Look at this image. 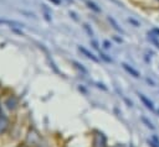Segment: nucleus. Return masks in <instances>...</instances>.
I'll list each match as a JSON object with an SVG mask.
<instances>
[{"instance_id":"3","label":"nucleus","mask_w":159,"mask_h":147,"mask_svg":"<svg viewBox=\"0 0 159 147\" xmlns=\"http://www.w3.org/2000/svg\"><path fill=\"white\" fill-rule=\"evenodd\" d=\"M138 96H139V99H140V101L145 105V107H148L149 110H152V111H154V105H153V103L144 95V94H142V93H138Z\"/></svg>"},{"instance_id":"4","label":"nucleus","mask_w":159,"mask_h":147,"mask_svg":"<svg viewBox=\"0 0 159 147\" xmlns=\"http://www.w3.org/2000/svg\"><path fill=\"white\" fill-rule=\"evenodd\" d=\"M107 20H108V22L111 23V26L117 31V32H119V33H122V35H124V31H123V28L117 23V21L112 17V16H107Z\"/></svg>"},{"instance_id":"5","label":"nucleus","mask_w":159,"mask_h":147,"mask_svg":"<svg viewBox=\"0 0 159 147\" xmlns=\"http://www.w3.org/2000/svg\"><path fill=\"white\" fill-rule=\"evenodd\" d=\"M158 36H155V35H153V33H150V32H148V40L150 41V43L152 44H154L157 48H159V41H158Z\"/></svg>"},{"instance_id":"1","label":"nucleus","mask_w":159,"mask_h":147,"mask_svg":"<svg viewBox=\"0 0 159 147\" xmlns=\"http://www.w3.org/2000/svg\"><path fill=\"white\" fill-rule=\"evenodd\" d=\"M122 67H123V69H124L127 73H129L132 77H134V78H139V77H140L139 72H138L137 69H134L132 65H129V64H127V63H122Z\"/></svg>"},{"instance_id":"8","label":"nucleus","mask_w":159,"mask_h":147,"mask_svg":"<svg viewBox=\"0 0 159 147\" xmlns=\"http://www.w3.org/2000/svg\"><path fill=\"white\" fill-rule=\"evenodd\" d=\"M148 143L150 147H159V140L157 136H153L152 140H148Z\"/></svg>"},{"instance_id":"9","label":"nucleus","mask_w":159,"mask_h":147,"mask_svg":"<svg viewBox=\"0 0 159 147\" xmlns=\"http://www.w3.org/2000/svg\"><path fill=\"white\" fill-rule=\"evenodd\" d=\"M72 63H73V64H75V67H76L77 69H80V70H81V72H82L83 74H87V69H86V68H84V67H83L82 64H80L78 62H75V61H73Z\"/></svg>"},{"instance_id":"11","label":"nucleus","mask_w":159,"mask_h":147,"mask_svg":"<svg viewBox=\"0 0 159 147\" xmlns=\"http://www.w3.org/2000/svg\"><path fill=\"white\" fill-rule=\"evenodd\" d=\"M99 57H101V58H102L103 61H106V62H108V63H112V62H113L111 57H108V56H107L106 53H103V52H101V51H99Z\"/></svg>"},{"instance_id":"10","label":"nucleus","mask_w":159,"mask_h":147,"mask_svg":"<svg viewBox=\"0 0 159 147\" xmlns=\"http://www.w3.org/2000/svg\"><path fill=\"white\" fill-rule=\"evenodd\" d=\"M127 21H128L129 23H132L134 27H139V26H140V22H139V21H137V20H135V19H133V17H128V19H127Z\"/></svg>"},{"instance_id":"13","label":"nucleus","mask_w":159,"mask_h":147,"mask_svg":"<svg viewBox=\"0 0 159 147\" xmlns=\"http://www.w3.org/2000/svg\"><path fill=\"white\" fill-rule=\"evenodd\" d=\"M83 28L87 31V33L89 35V36H93V31H92V28L89 27V25H87V23H84L83 25Z\"/></svg>"},{"instance_id":"12","label":"nucleus","mask_w":159,"mask_h":147,"mask_svg":"<svg viewBox=\"0 0 159 147\" xmlns=\"http://www.w3.org/2000/svg\"><path fill=\"white\" fill-rule=\"evenodd\" d=\"M142 121L145 124V126H147V127H149V128H152V130H154V128H155V127L153 126V124H152L147 117H144V116H143V117H142Z\"/></svg>"},{"instance_id":"17","label":"nucleus","mask_w":159,"mask_h":147,"mask_svg":"<svg viewBox=\"0 0 159 147\" xmlns=\"http://www.w3.org/2000/svg\"><path fill=\"white\" fill-rule=\"evenodd\" d=\"M70 15L72 16V19H73L75 21H78V19H77V15H76V14H75L73 11H70Z\"/></svg>"},{"instance_id":"14","label":"nucleus","mask_w":159,"mask_h":147,"mask_svg":"<svg viewBox=\"0 0 159 147\" xmlns=\"http://www.w3.org/2000/svg\"><path fill=\"white\" fill-rule=\"evenodd\" d=\"M150 33H153V35H155V36H158L159 37V28L158 27H153L150 31H149Z\"/></svg>"},{"instance_id":"7","label":"nucleus","mask_w":159,"mask_h":147,"mask_svg":"<svg viewBox=\"0 0 159 147\" xmlns=\"http://www.w3.org/2000/svg\"><path fill=\"white\" fill-rule=\"evenodd\" d=\"M0 23H5V25H10V26H22V23L17 22V21H9V20H4V19H0Z\"/></svg>"},{"instance_id":"2","label":"nucleus","mask_w":159,"mask_h":147,"mask_svg":"<svg viewBox=\"0 0 159 147\" xmlns=\"http://www.w3.org/2000/svg\"><path fill=\"white\" fill-rule=\"evenodd\" d=\"M78 51H80L81 53H83V54H84V57H87V58L92 59L93 62H98V58H97L92 52H89L87 48H84L83 46H78Z\"/></svg>"},{"instance_id":"19","label":"nucleus","mask_w":159,"mask_h":147,"mask_svg":"<svg viewBox=\"0 0 159 147\" xmlns=\"http://www.w3.org/2000/svg\"><path fill=\"white\" fill-rule=\"evenodd\" d=\"M50 1H52L53 4H56V5H58L60 2H61V0H50Z\"/></svg>"},{"instance_id":"6","label":"nucleus","mask_w":159,"mask_h":147,"mask_svg":"<svg viewBox=\"0 0 159 147\" xmlns=\"http://www.w3.org/2000/svg\"><path fill=\"white\" fill-rule=\"evenodd\" d=\"M86 4H87V6H88L91 10H93L94 12H101V9H99L93 1H91V0H86Z\"/></svg>"},{"instance_id":"21","label":"nucleus","mask_w":159,"mask_h":147,"mask_svg":"<svg viewBox=\"0 0 159 147\" xmlns=\"http://www.w3.org/2000/svg\"><path fill=\"white\" fill-rule=\"evenodd\" d=\"M158 1H159V0H158Z\"/></svg>"},{"instance_id":"16","label":"nucleus","mask_w":159,"mask_h":147,"mask_svg":"<svg viewBox=\"0 0 159 147\" xmlns=\"http://www.w3.org/2000/svg\"><path fill=\"white\" fill-rule=\"evenodd\" d=\"M91 43H92L93 48H96V49H98V48H99V47H98V43H97V41H94V40H91Z\"/></svg>"},{"instance_id":"15","label":"nucleus","mask_w":159,"mask_h":147,"mask_svg":"<svg viewBox=\"0 0 159 147\" xmlns=\"http://www.w3.org/2000/svg\"><path fill=\"white\" fill-rule=\"evenodd\" d=\"M111 46H112V44H111V42H109V41H104V42H103V47H104L106 49L111 48Z\"/></svg>"},{"instance_id":"18","label":"nucleus","mask_w":159,"mask_h":147,"mask_svg":"<svg viewBox=\"0 0 159 147\" xmlns=\"http://www.w3.org/2000/svg\"><path fill=\"white\" fill-rule=\"evenodd\" d=\"M145 80H147V82H148V83H149V84H150V85H152V86H154V85H155V83H154V82H153V80H152V79H149V78H147V79H145Z\"/></svg>"},{"instance_id":"20","label":"nucleus","mask_w":159,"mask_h":147,"mask_svg":"<svg viewBox=\"0 0 159 147\" xmlns=\"http://www.w3.org/2000/svg\"><path fill=\"white\" fill-rule=\"evenodd\" d=\"M158 114H159V110H158Z\"/></svg>"}]
</instances>
